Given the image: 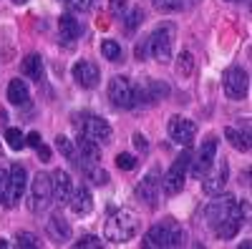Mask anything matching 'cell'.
<instances>
[{
	"label": "cell",
	"instance_id": "obj_1",
	"mask_svg": "<svg viewBox=\"0 0 252 249\" xmlns=\"http://www.w3.org/2000/svg\"><path fill=\"white\" fill-rule=\"evenodd\" d=\"M136 234H139V214H134L131 209H116L103 226V237L114 244L131 242Z\"/></svg>",
	"mask_w": 252,
	"mask_h": 249
},
{
	"label": "cell",
	"instance_id": "obj_2",
	"mask_svg": "<svg viewBox=\"0 0 252 249\" xmlns=\"http://www.w3.org/2000/svg\"><path fill=\"white\" fill-rule=\"evenodd\" d=\"M187 232L174 224V219L157 221L144 237V247H184Z\"/></svg>",
	"mask_w": 252,
	"mask_h": 249
},
{
	"label": "cell",
	"instance_id": "obj_3",
	"mask_svg": "<svg viewBox=\"0 0 252 249\" xmlns=\"http://www.w3.org/2000/svg\"><path fill=\"white\" fill-rule=\"evenodd\" d=\"M76 126H78L81 136H86V138L101 143V146L111 143V138H114L111 123L103 116H96V113H81V116H76Z\"/></svg>",
	"mask_w": 252,
	"mask_h": 249
},
{
	"label": "cell",
	"instance_id": "obj_4",
	"mask_svg": "<svg viewBox=\"0 0 252 249\" xmlns=\"http://www.w3.org/2000/svg\"><path fill=\"white\" fill-rule=\"evenodd\" d=\"M189 161H192V154L189 151H182L174 164L166 169V174L161 176V192L166 196H177L182 189H184V184H187V174H189Z\"/></svg>",
	"mask_w": 252,
	"mask_h": 249
},
{
	"label": "cell",
	"instance_id": "obj_5",
	"mask_svg": "<svg viewBox=\"0 0 252 249\" xmlns=\"http://www.w3.org/2000/svg\"><path fill=\"white\" fill-rule=\"evenodd\" d=\"M53 204V186H51V174L38 171L31 181V194H28V209L33 214H43Z\"/></svg>",
	"mask_w": 252,
	"mask_h": 249
},
{
	"label": "cell",
	"instance_id": "obj_6",
	"mask_svg": "<svg viewBox=\"0 0 252 249\" xmlns=\"http://www.w3.org/2000/svg\"><path fill=\"white\" fill-rule=\"evenodd\" d=\"M240 209V204L232 194H215V199L207 204V209H204V219L209 224V229H217V226L222 221H227L229 217H232L235 212Z\"/></svg>",
	"mask_w": 252,
	"mask_h": 249
},
{
	"label": "cell",
	"instance_id": "obj_7",
	"mask_svg": "<svg viewBox=\"0 0 252 249\" xmlns=\"http://www.w3.org/2000/svg\"><path fill=\"white\" fill-rule=\"evenodd\" d=\"M172 43H174V30L172 26H159L149 38H146V46H149V55L157 63H169L172 60Z\"/></svg>",
	"mask_w": 252,
	"mask_h": 249
},
{
	"label": "cell",
	"instance_id": "obj_8",
	"mask_svg": "<svg viewBox=\"0 0 252 249\" xmlns=\"http://www.w3.org/2000/svg\"><path fill=\"white\" fill-rule=\"evenodd\" d=\"M28 189V171L23 164H13L8 169V186H5V194H3V204L5 206H15L20 199L26 196Z\"/></svg>",
	"mask_w": 252,
	"mask_h": 249
},
{
	"label": "cell",
	"instance_id": "obj_9",
	"mask_svg": "<svg viewBox=\"0 0 252 249\" xmlns=\"http://www.w3.org/2000/svg\"><path fill=\"white\" fill-rule=\"evenodd\" d=\"M215 161H217V138L209 136L207 141H202L197 156L189 161V174H192L194 179H202L215 166Z\"/></svg>",
	"mask_w": 252,
	"mask_h": 249
},
{
	"label": "cell",
	"instance_id": "obj_10",
	"mask_svg": "<svg viewBox=\"0 0 252 249\" xmlns=\"http://www.w3.org/2000/svg\"><path fill=\"white\" fill-rule=\"evenodd\" d=\"M222 83H224L227 98H232V101H242V98H247V93H250V76H247V71L240 68V66L227 68L224 76H222Z\"/></svg>",
	"mask_w": 252,
	"mask_h": 249
},
{
	"label": "cell",
	"instance_id": "obj_11",
	"mask_svg": "<svg viewBox=\"0 0 252 249\" xmlns=\"http://www.w3.org/2000/svg\"><path fill=\"white\" fill-rule=\"evenodd\" d=\"M159 194H161V174H159V169H152L136 184V196L149 206V209H157L159 206Z\"/></svg>",
	"mask_w": 252,
	"mask_h": 249
},
{
	"label": "cell",
	"instance_id": "obj_12",
	"mask_svg": "<svg viewBox=\"0 0 252 249\" xmlns=\"http://www.w3.org/2000/svg\"><path fill=\"white\" fill-rule=\"evenodd\" d=\"M166 131H169V138L177 141L179 146H192L194 136H197V123L187 116H172Z\"/></svg>",
	"mask_w": 252,
	"mask_h": 249
},
{
	"label": "cell",
	"instance_id": "obj_13",
	"mask_svg": "<svg viewBox=\"0 0 252 249\" xmlns=\"http://www.w3.org/2000/svg\"><path fill=\"white\" fill-rule=\"evenodd\" d=\"M227 179H229V166H227V161L222 159L217 166H212V169L202 176V192H204L207 196L222 194L224 186H227Z\"/></svg>",
	"mask_w": 252,
	"mask_h": 249
},
{
	"label": "cell",
	"instance_id": "obj_14",
	"mask_svg": "<svg viewBox=\"0 0 252 249\" xmlns=\"http://www.w3.org/2000/svg\"><path fill=\"white\" fill-rule=\"evenodd\" d=\"M109 101L116 109H134V98H131V83L124 76H114L109 81Z\"/></svg>",
	"mask_w": 252,
	"mask_h": 249
},
{
	"label": "cell",
	"instance_id": "obj_15",
	"mask_svg": "<svg viewBox=\"0 0 252 249\" xmlns=\"http://www.w3.org/2000/svg\"><path fill=\"white\" fill-rule=\"evenodd\" d=\"M71 76L76 81V86L81 88H96L101 81V68L94 63V60H78L71 68Z\"/></svg>",
	"mask_w": 252,
	"mask_h": 249
},
{
	"label": "cell",
	"instance_id": "obj_16",
	"mask_svg": "<svg viewBox=\"0 0 252 249\" xmlns=\"http://www.w3.org/2000/svg\"><path fill=\"white\" fill-rule=\"evenodd\" d=\"M68 209H71L73 217H86V214H91V209H94V196H91V189H89L86 184L73 186V194H71V199H68Z\"/></svg>",
	"mask_w": 252,
	"mask_h": 249
},
{
	"label": "cell",
	"instance_id": "obj_17",
	"mask_svg": "<svg viewBox=\"0 0 252 249\" xmlns=\"http://www.w3.org/2000/svg\"><path fill=\"white\" fill-rule=\"evenodd\" d=\"M51 186H53V201L68 204V199L73 194V179L66 169H56L51 174Z\"/></svg>",
	"mask_w": 252,
	"mask_h": 249
},
{
	"label": "cell",
	"instance_id": "obj_18",
	"mask_svg": "<svg viewBox=\"0 0 252 249\" xmlns=\"http://www.w3.org/2000/svg\"><path fill=\"white\" fill-rule=\"evenodd\" d=\"M46 232H48V237L53 239V242H68L71 239V224L63 219L61 214H53L48 221H46Z\"/></svg>",
	"mask_w": 252,
	"mask_h": 249
},
{
	"label": "cell",
	"instance_id": "obj_19",
	"mask_svg": "<svg viewBox=\"0 0 252 249\" xmlns=\"http://www.w3.org/2000/svg\"><path fill=\"white\" fill-rule=\"evenodd\" d=\"M78 171L86 176V181H91L94 186H106L109 184V171L101 169L98 161H81V169Z\"/></svg>",
	"mask_w": 252,
	"mask_h": 249
},
{
	"label": "cell",
	"instance_id": "obj_20",
	"mask_svg": "<svg viewBox=\"0 0 252 249\" xmlns=\"http://www.w3.org/2000/svg\"><path fill=\"white\" fill-rule=\"evenodd\" d=\"M58 33H61V40L73 43V40L81 38V33H83L81 20H76L73 15H61V18H58Z\"/></svg>",
	"mask_w": 252,
	"mask_h": 249
},
{
	"label": "cell",
	"instance_id": "obj_21",
	"mask_svg": "<svg viewBox=\"0 0 252 249\" xmlns=\"http://www.w3.org/2000/svg\"><path fill=\"white\" fill-rule=\"evenodd\" d=\"M8 101L13 103V106H28V101H31V91H28V83L26 81H20V78H13L8 83Z\"/></svg>",
	"mask_w": 252,
	"mask_h": 249
},
{
	"label": "cell",
	"instance_id": "obj_22",
	"mask_svg": "<svg viewBox=\"0 0 252 249\" xmlns=\"http://www.w3.org/2000/svg\"><path fill=\"white\" fill-rule=\"evenodd\" d=\"M20 73H23L26 78L31 81H43V58H40L38 53H31L26 55L23 60H20Z\"/></svg>",
	"mask_w": 252,
	"mask_h": 249
},
{
	"label": "cell",
	"instance_id": "obj_23",
	"mask_svg": "<svg viewBox=\"0 0 252 249\" xmlns=\"http://www.w3.org/2000/svg\"><path fill=\"white\" fill-rule=\"evenodd\" d=\"M242 224H245V217H242V212L237 209L232 217H229L227 221H222L217 229H215V234L220 237V239H235L237 237V232L242 229Z\"/></svg>",
	"mask_w": 252,
	"mask_h": 249
},
{
	"label": "cell",
	"instance_id": "obj_24",
	"mask_svg": "<svg viewBox=\"0 0 252 249\" xmlns=\"http://www.w3.org/2000/svg\"><path fill=\"white\" fill-rule=\"evenodd\" d=\"M56 149L61 151V156L66 159L73 169H81V156H78V149L76 143L68 138V136H56Z\"/></svg>",
	"mask_w": 252,
	"mask_h": 249
},
{
	"label": "cell",
	"instance_id": "obj_25",
	"mask_svg": "<svg viewBox=\"0 0 252 249\" xmlns=\"http://www.w3.org/2000/svg\"><path fill=\"white\" fill-rule=\"evenodd\" d=\"M76 149H78V156L81 161H98L101 164V143L86 138V136H81L76 141Z\"/></svg>",
	"mask_w": 252,
	"mask_h": 249
},
{
	"label": "cell",
	"instance_id": "obj_26",
	"mask_svg": "<svg viewBox=\"0 0 252 249\" xmlns=\"http://www.w3.org/2000/svg\"><path fill=\"white\" fill-rule=\"evenodd\" d=\"M199 3V0H152V5L159 10V13H179L189 5Z\"/></svg>",
	"mask_w": 252,
	"mask_h": 249
},
{
	"label": "cell",
	"instance_id": "obj_27",
	"mask_svg": "<svg viewBox=\"0 0 252 249\" xmlns=\"http://www.w3.org/2000/svg\"><path fill=\"white\" fill-rule=\"evenodd\" d=\"M101 55L111 60V63H119V60H124V48L119 40H103L101 43Z\"/></svg>",
	"mask_w": 252,
	"mask_h": 249
},
{
	"label": "cell",
	"instance_id": "obj_28",
	"mask_svg": "<svg viewBox=\"0 0 252 249\" xmlns=\"http://www.w3.org/2000/svg\"><path fill=\"white\" fill-rule=\"evenodd\" d=\"M224 138L232 143L237 151H250V134H240L237 129H224Z\"/></svg>",
	"mask_w": 252,
	"mask_h": 249
},
{
	"label": "cell",
	"instance_id": "obj_29",
	"mask_svg": "<svg viewBox=\"0 0 252 249\" xmlns=\"http://www.w3.org/2000/svg\"><path fill=\"white\" fill-rule=\"evenodd\" d=\"M144 18H146V15H144L141 8H131L129 13L124 15V28H126V33H134V30L144 23Z\"/></svg>",
	"mask_w": 252,
	"mask_h": 249
},
{
	"label": "cell",
	"instance_id": "obj_30",
	"mask_svg": "<svg viewBox=\"0 0 252 249\" xmlns=\"http://www.w3.org/2000/svg\"><path fill=\"white\" fill-rule=\"evenodd\" d=\"M192 71H194V55L189 51H182V55L177 58V73L187 78V76H192Z\"/></svg>",
	"mask_w": 252,
	"mask_h": 249
},
{
	"label": "cell",
	"instance_id": "obj_31",
	"mask_svg": "<svg viewBox=\"0 0 252 249\" xmlns=\"http://www.w3.org/2000/svg\"><path fill=\"white\" fill-rule=\"evenodd\" d=\"M146 88H149V96H152V103L154 101H161V98H166L169 96V86H166L164 81H146Z\"/></svg>",
	"mask_w": 252,
	"mask_h": 249
},
{
	"label": "cell",
	"instance_id": "obj_32",
	"mask_svg": "<svg viewBox=\"0 0 252 249\" xmlns=\"http://www.w3.org/2000/svg\"><path fill=\"white\" fill-rule=\"evenodd\" d=\"M5 141H8V146L13 151H20V149L26 146V136L20 134V129H15V126H8L5 129Z\"/></svg>",
	"mask_w": 252,
	"mask_h": 249
},
{
	"label": "cell",
	"instance_id": "obj_33",
	"mask_svg": "<svg viewBox=\"0 0 252 249\" xmlns=\"http://www.w3.org/2000/svg\"><path fill=\"white\" fill-rule=\"evenodd\" d=\"M15 242H18V247H23V249H35V247L40 244L38 237L31 234V232H18V234H15Z\"/></svg>",
	"mask_w": 252,
	"mask_h": 249
},
{
	"label": "cell",
	"instance_id": "obj_34",
	"mask_svg": "<svg viewBox=\"0 0 252 249\" xmlns=\"http://www.w3.org/2000/svg\"><path fill=\"white\" fill-rule=\"evenodd\" d=\"M136 156L134 154H119L116 156V169H121V171H131V169H136Z\"/></svg>",
	"mask_w": 252,
	"mask_h": 249
},
{
	"label": "cell",
	"instance_id": "obj_35",
	"mask_svg": "<svg viewBox=\"0 0 252 249\" xmlns=\"http://www.w3.org/2000/svg\"><path fill=\"white\" fill-rule=\"evenodd\" d=\"M109 10L116 18H124L126 10H129V0H109Z\"/></svg>",
	"mask_w": 252,
	"mask_h": 249
},
{
	"label": "cell",
	"instance_id": "obj_36",
	"mask_svg": "<svg viewBox=\"0 0 252 249\" xmlns=\"http://www.w3.org/2000/svg\"><path fill=\"white\" fill-rule=\"evenodd\" d=\"M131 141H134V149H136L139 154H149V141H146L144 134H134Z\"/></svg>",
	"mask_w": 252,
	"mask_h": 249
},
{
	"label": "cell",
	"instance_id": "obj_37",
	"mask_svg": "<svg viewBox=\"0 0 252 249\" xmlns=\"http://www.w3.org/2000/svg\"><path fill=\"white\" fill-rule=\"evenodd\" d=\"M66 3L73 13H86L91 8V0H66Z\"/></svg>",
	"mask_w": 252,
	"mask_h": 249
},
{
	"label": "cell",
	"instance_id": "obj_38",
	"mask_svg": "<svg viewBox=\"0 0 252 249\" xmlns=\"http://www.w3.org/2000/svg\"><path fill=\"white\" fill-rule=\"evenodd\" d=\"M76 247H91V249H98V247H101V239L94 237V234H86V237H81V239L76 242Z\"/></svg>",
	"mask_w": 252,
	"mask_h": 249
},
{
	"label": "cell",
	"instance_id": "obj_39",
	"mask_svg": "<svg viewBox=\"0 0 252 249\" xmlns=\"http://www.w3.org/2000/svg\"><path fill=\"white\" fill-rule=\"evenodd\" d=\"M40 143H43V138H40V134H38V131H31V134L26 136V146H31V149H38Z\"/></svg>",
	"mask_w": 252,
	"mask_h": 249
},
{
	"label": "cell",
	"instance_id": "obj_40",
	"mask_svg": "<svg viewBox=\"0 0 252 249\" xmlns=\"http://www.w3.org/2000/svg\"><path fill=\"white\" fill-rule=\"evenodd\" d=\"M136 60H146L149 58V46H146V40H141V43H136Z\"/></svg>",
	"mask_w": 252,
	"mask_h": 249
},
{
	"label": "cell",
	"instance_id": "obj_41",
	"mask_svg": "<svg viewBox=\"0 0 252 249\" xmlns=\"http://www.w3.org/2000/svg\"><path fill=\"white\" fill-rule=\"evenodd\" d=\"M5 186H8V171H5V169H0V201H3Z\"/></svg>",
	"mask_w": 252,
	"mask_h": 249
},
{
	"label": "cell",
	"instance_id": "obj_42",
	"mask_svg": "<svg viewBox=\"0 0 252 249\" xmlns=\"http://www.w3.org/2000/svg\"><path fill=\"white\" fill-rule=\"evenodd\" d=\"M35 151H38V156L43 159V161H51V149H48V146H43V143H40Z\"/></svg>",
	"mask_w": 252,
	"mask_h": 249
},
{
	"label": "cell",
	"instance_id": "obj_43",
	"mask_svg": "<svg viewBox=\"0 0 252 249\" xmlns=\"http://www.w3.org/2000/svg\"><path fill=\"white\" fill-rule=\"evenodd\" d=\"M0 247H8V239H3V237H0Z\"/></svg>",
	"mask_w": 252,
	"mask_h": 249
},
{
	"label": "cell",
	"instance_id": "obj_44",
	"mask_svg": "<svg viewBox=\"0 0 252 249\" xmlns=\"http://www.w3.org/2000/svg\"><path fill=\"white\" fill-rule=\"evenodd\" d=\"M13 3H15V5H23V3H28V0H13Z\"/></svg>",
	"mask_w": 252,
	"mask_h": 249
},
{
	"label": "cell",
	"instance_id": "obj_45",
	"mask_svg": "<svg viewBox=\"0 0 252 249\" xmlns=\"http://www.w3.org/2000/svg\"><path fill=\"white\" fill-rule=\"evenodd\" d=\"M227 3H242V0H227Z\"/></svg>",
	"mask_w": 252,
	"mask_h": 249
}]
</instances>
